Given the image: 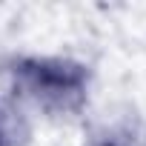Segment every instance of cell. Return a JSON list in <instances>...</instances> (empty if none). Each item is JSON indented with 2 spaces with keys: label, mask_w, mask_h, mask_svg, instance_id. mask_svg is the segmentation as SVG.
I'll return each mask as SVG.
<instances>
[{
  "label": "cell",
  "mask_w": 146,
  "mask_h": 146,
  "mask_svg": "<svg viewBox=\"0 0 146 146\" xmlns=\"http://www.w3.org/2000/svg\"><path fill=\"white\" fill-rule=\"evenodd\" d=\"M15 83L46 109H75L86 92V69L69 60H23L15 69Z\"/></svg>",
  "instance_id": "1"
},
{
  "label": "cell",
  "mask_w": 146,
  "mask_h": 146,
  "mask_svg": "<svg viewBox=\"0 0 146 146\" xmlns=\"http://www.w3.org/2000/svg\"><path fill=\"white\" fill-rule=\"evenodd\" d=\"M26 135H29L26 123L15 112H6L0 106V146H23Z\"/></svg>",
  "instance_id": "2"
}]
</instances>
